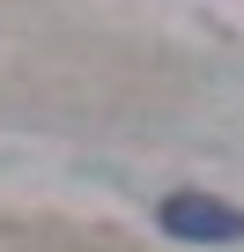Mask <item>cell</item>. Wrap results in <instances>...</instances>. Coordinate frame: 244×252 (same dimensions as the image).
Masks as SVG:
<instances>
[{"instance_id":"6da1fadb","label":"cell","mask_w":244,"mask_h":252,"mask_svg":"<svg viewBox=\"0 0 244 252\" xmlns=\"http://www.w3.org/2000/svg\"><path fill=\"white\" fill-rule=\"evenodd\" d=\"M156 222L178 245H244V208L237 200H215V193H170L156 208Z\"/></svg>"}]
</instances>
